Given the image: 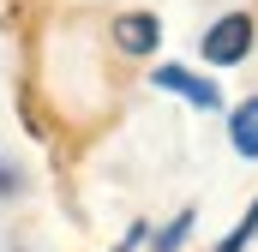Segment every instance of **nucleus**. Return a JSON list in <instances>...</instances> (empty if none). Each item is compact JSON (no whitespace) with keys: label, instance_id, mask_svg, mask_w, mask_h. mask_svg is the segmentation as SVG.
<instances>
[{"label":"nucleus","instance_id":"obj_4","mask_svg":"<svg viewBox=\"0 0 258 252\" xmlns=\"http://www.w3.org/2000/svg\"><path fill=\"white\" fill-rule=\"evenodd\" d=\"M228 138H234V150H240V156H258V96H246V102L234 108Z\"/></svg>","mask_w":258,"mask_h":252},{"label":"nucleus","instance_id":"obj_2","mask_svg":"<svg viewBox=\"0 0 258 252\" xmlns=\"http://www.w3.org/2000/svg\"><path fill=\"white\" fill-rule=\"evenodd\" d=\"M156 84H162V90H174V96H186L192 108H216V102H222V96H216V84H210V78H198V72H186V66H162V72H156Z\"/></svg>","mask_w":258,"mask_h":252},{"label":"nucleus","instance_id":"obj_5","mask_svg":"<svg viewBox=\"0 0 258 252\" xmlns=\"http://www.w3.org/2000/svg\"><path fill=\"white\" fill-rule=\"evenodd\" d=\"M186 234H192V210H186V216H174V222H168V228L156 234V252H174L180 240H186Z\"/></svg>","mask_w":258,"mask_h":252},{"label":"nucleus","instance_id":"obj_6","mask_svg":"<svg viewBox=\"0 0 258 252\" xmlns=\"http://www.w3.org/2000/svg\"><path fill=\"white\" fill-rule=\"evenodd\" d=\"M252 234H258V204L246 210V222H240V228H234V234H228V240H222L216 252H246V240H252Z\"/></svg>","mask_w":258,"mask_h":252},{"label":"nucleus","instance_id":"obj_3","mask_svg":"<svg viewBox=\"0 0 258 252\" xmlns=\"http://www.w3.org/2000/svg\"><path fill=\"white\" fill-rule=\"evenodd\" d=\"M114 42H120L126 54H150V48H156V18H150V12H126V18H114Z\"/></svg>","mask_w":258,"mask_h":252},{"label":"nucleus","instance_id":"obj_1","mask_svg":"<svg viewBox=\"0 0 258 252\" xmlns=\"http://www.w3.org/2000/svg\"><path fill=\"white\" fill-rule=\"evenodd\" d=\"M246 48H252V18H246V12H228V18H216V24L204 30V60L210 66L246 60Z\"/></svg>","mask_w":258,"mask_h":252}]
</instances>
